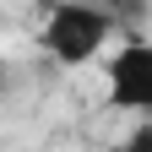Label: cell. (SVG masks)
<instances>
[{
    "label": "cell",
    "instance_id": "cell-1",
    "mask_svg": "<svg viewBox=\"0 0 152 152\" xmlns=\"http://www.w3.org/2000/svg\"><path fill=\"white\" fill-rule=\"evenodd\" d=\"M109 38H114V11L92 6V0H60V6L49 11L44 33H38V44L60 65H87Z\"/></svg>",
    "mask_w": 152,
    "mask_h": 152
},
{
    "label": "cell",
    "instance_id": "cell-2",
    "mask_svg": "<svg viewBox=\"0 0 152 152\" xmlns=\"http://www.w3.org/2000/svg\"><path fill=\"white\" fill-rule=\"evenodd\" d=\"M109 103L120 114H152V38H130L109 60Z\"/></svg>",
    "mask_w": 152,
    "mask_h": 152
},
{
    "label": "cell",
    "instance_id": "cell-3",
    "mask_svg": "<svg viewBox=\"0 0 152 152\" xmlns=\"http://www.w3.org/2000/svg\"><path fill=\"white\" fill-rule=\"evenodd\" d=\"M114 152H152V120H141V125H130V136L114 147Z\"/></svg>",
    "mask_w": 152,
    "mask_h": 152
},
{
    "label": "cell",
    "instance_id": "cell-4",
    "mask_svg": "<svg viewBox=\"0 0 152 152\" xmlns=\"http://www.w3.org/2000/svg\"><path fill=\"white\" fill-rule=\"evenodd\" d=\"M0 87H6V65H0Z\"/></svg>",
    "mask_w": 152,
    "mask_h": 152
}]
</instances>
